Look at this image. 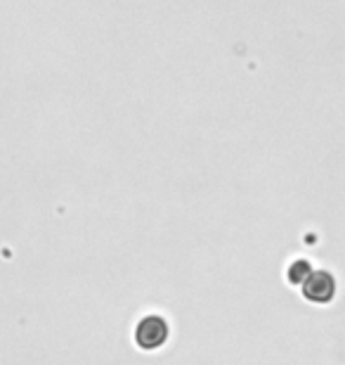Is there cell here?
<instances>
[{
    "label": "cell",
    "mask_w": 345,
    "mask_h": 365,
    "mask_svg": "<svg viewBox=\"0 0 345 365\" xmlns=\"http://www.w3.org/2000/svg\"><path fill=\"white\" fill-rule=\"evenodd\" d=\"M135 339L137 344L147 349V351H154V349L164 346L168 339V323L161 316H147L139 320L137 330H135Z\"/></svg>",
    "instance_id": "obj_1"
},
{
    "label": "cell",
    "mask_w": 345,
    "mask_h": 365,
    "mask_svg": "<svg viewBox=\"0 0 345 365\" xmlns=\"http://www.w3.org/2000/svg\"><path fill=\"white\" fill-rule=\"evenodd\" d=\"M303 292H305V297L310 299V302L324 304V302H329V299L334 297L336 282H334L331 273L319 271V273H312V275H307V277H305Z\"/></svg>",
    "instance_id": "obj_2"
}]
</instances>
